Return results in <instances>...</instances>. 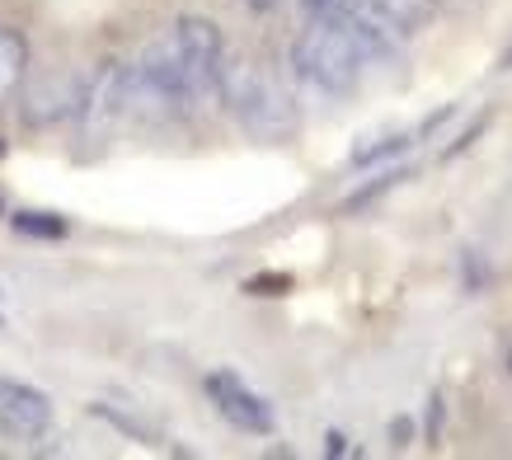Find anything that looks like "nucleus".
I'll list each match as a JSON object with an SVG mask.
<instances>
[{
    "mask_svg": "<svg viewBox=\"0 0 512 460\" xmlns=\"http://www.w3.org/2000/svg\"><path fill=\"white\" fill-rule=\"evenodd\" d=\"M348 5H353V0H301V10L311 19H339Z\"/></svg>",
    "mask_w": 512,
    "mask_h": 460,
    "instance_id": "nucleus-12",
    "label": "nucleus"
},
{
    "mask_svg": "<svg viewBox=\"0 0 512 460\" xmlns=\"http://www.w3.org/2000/svg\"><path fill=\"white\" fill-rule=\"evenodd\" d=\"M409 432H414V428H409V418H400V423H390V442L404 446V442H409Z\"/></svg>",
    "mask_w": 512,
    "mask_h": 460,
    "instance_id": "nucleus-14",
    "label": "nucleus"
},
{
    "mask_svg": "<svg viewBox=\"0 0 512 460\" xmlns=\"http://www.w3.org/2000/svg\"><path fill=\"white\" fill-rule=\"evenodd\" d=\"M24 71H29V38L10 24H0V99L24 80Z\"/></svg>",
    "mask_w": 512,
    "mask_h": 460,
    "instance_id": "nucleus-7",
    "label": "nucleus"
},
{
    "mask_svg": "<svg viewBox=\"0 0 512 460\" xmlns=\"http://www.w3.org/2000/svg\"><path fill=\"white\" fill-rule=\"evenodd\" d=\"M404 179H409V169H386V174H376V184H367V188H362V193H353V198L343 202V212H362V207H367V202H372V198H381L386 188L404 184Z\"/></svg>",
    "mask_w": 512,
    "mask_h": 460,
    "instance_id": "nucleus-10",
    "label": "nucleus"
},
{
    "mask_svg": "<svg viewBox=\"0 0 512 460\" xmlns=\"http://www.w3.org/2000/svg\"><path fill=\"white\" fill-rule=\"evenodd\" d=\"M0 432L10 442H43L52 432V399L29 381L0 376Z\"/></svg>",
    "mask_w": 512,
    "mask_h": 460,
    "instance_id": "nucleus-6",
    "label": "nucleus"
},
{
    "mask_svg": "<svg viewBox=\"0 0 512 460\" xmlns=\"http://www.w3.org/2000/svg\"><path fill=\"white\" fill-rule=\"evenodd\" d=\"M127 113H132V71L123 62H104V71H94L85 80V94H80V132L94 141L109 137L118 118H127Z\"/></svg>",
    "mask_w": 512,
    "mask_h": 460,
    "instance_id": "nucleus-4",
    "label": "nucleus"
},
{
    "mask_svg": "<svg viewBox=\"0 0 512 460\" xmlns=\"http://www.w3.org/2000/svg\"><path fill=\"white\" fill-rule=\"evenodd\" d=\"M348 451V442H343V432H329V456H343Z\"/></svg>",
    "mask_w": 512,
    "mask_h": 460,
    "instance_id": "nucleus-15",
    "label": "nucleus"
},
{
    "mask_svg": "<svg viewBox=\"0 0 512 460\" xmlns=\"http://www.w3.org/2000/svg\"><path fill=\"white\" fill-rule=\"evenodd\" d=\"M10 226H15L19 235H33V240H62L66 235V221L52 212H15Z\"/></svg>",
    "mask_w": 512,
    "mask_h": 460,
    "instance_id": "nucleus-8",
    "label": "nucleus"
},
{
    "mask_svg": "<svg viewBox=\"0 0 512 460\" xmlns=\"http://www.w3.org/2000/svg\"><path fill=\"white\" fill-rule=\"evenodd\" d=\"M0 216H5V202H0Z\"/></svg>",
    "mask_w": 512,
    "mask_h": 460,
    "instance_id": "nucleus-18",
    "label": "nucleus"
},
{
    "mask_svg": "<svg viewBox=\"0 0 512 460\" xmlns=\"http://www.w3.org/2000/svg\"><path fill=\"white\" fill-rule=\"evenodd\" d=\"M221 99L235 113V123L245 127L254 141L264 146H282L301 132V113H296L292 94L278 80L249 62H226L221 71Z\"/></svg>",
    "mask_w": 512,
    "mask_h": 460,
    "instance_id": "nucleus-1",
    "label": "nucleus"
},
{
    "mask_svg": "<svg viewBox=\"0 0 512 460\" xmlns=\"http://www.w3.org/2000/svg\"><path fill=\"white\" fill-rule=\"evenodd\" d=\"M508 62H512V57H508Z\"/></svg>",
    "mask_w": 512,
    "mask_h": 460,
    "instance_id": "nucleus-19",
    "label": "nucleus"
},
{
    "mask_svg": "<svg viewBox=\"0 0 512 460\" xmlns=\"http://www.w3.org/2000/svg\"><path fill=\"white\" fill-rule=\"evenodd\" d=\"M508 371H512V348H508Z\"/></svg>",
    "mask_w": 512,
    "mask_h": 460,
    "instance_id": "nucleus-17",
    "label": "nucleus"
},
{
    "mask_svg": "<svg viewBox=\"0 0 512 460\" xmlns=\"http://www.w3.org/2000/svg\"><path fill=\"white\" fill-rule=\"evenodd\" d=\"M484 277H489V273H484L480 254H470V249H466V287H470V292H480V287H484Z\"/></svg>",
    "mask_w": 512,
    "mask_h": 460,
    "instance_id": "nucleus-13",
    "label": "nucleus"
},
{
    "mask_svg": "<svg viewBox=\"0 0 512 460\" xmlns=\"http://www.w3.org/2000/svg\"><path fill=\"white\" fill-rule=\"evenodd\" d=\"M94 414H99V418H109V423H113L118 432H127V437H137V442H146V446H156V442H160V437H156L151 428H146V423H137L132 414H118L113 404H94Z\"/></svg>",
    "mask_w": 512,
    "mask_h": 460,
    "instance_id": "nucleus-11",
    "label": "nucleus"
},
{
    "mask_svg": "<svg viewBox=\"0 0 512 460\" xmlns=\"http://www.w3.org/2000/svg\"><path fill=\"white\" fill-rule=\"evenodd\" d=\"M409 151V132H390V137H376L372 146H357L353 151V165L367 169V165H381V160H395V155Z\"/></svg>",
    "mask_w": 512,
    "mask_h": 460,
    "instance_id": "nucleus-9",
    "label": "nucleus"
},
{
    "mask_svg": "<svg viewBox=\"0 0 512 460\" xmlns=\"http://www.w3.org/2000/svg\"><path fill=\"white\" fill-rule=\"evenodd\" d=\"M292 66L296 76L306 80L320 94H353L362 80V47L353 43V33L343 29L339 19H311L306 29L296 33L292 43Z\"/></svg>",
    "mask_w": 512,
    "mask_h": 460,
    "instance_id": "nucleus-2",
    "label": "nucleus"
},
{
    "mask_svg": "<svg viewBox=\"0 0 512 460\" xmlns=\"http://www.w3.org/2000/svg\"><path fill=\"white\" fill-rule=\"evenodd\" d=\"M207 399L217 404V414L231 423V428L249 432V437H268V432L278 428V414H273V404H268L254 385H245L235 371H212L207 381H202Z\"/></svg>",
    "mask_w": 512,
    "mask_h": 460,
    "instance_id": "nucleus-5",
    "label": "nucleus"
},
{
    "mask_svg": "<svg viewBox=\"0 0 512 460\" xmlns=\"http://www.w3.org/2000/svg\"><path fill=\"white\" fill-rule=\"evenodd\" d=\"M254 15H268V10H278V0H245Z\"/></svg>",
    "mask_w": 512,
    "mask_h": 460,
    "instance_id": "nucleus-16",
    "label": "nucleus"
},
{
    "mask_svg": "<svg viewBox=\"0 0 512 460\" xmlns=\"http://www.w3.org/2000/svg\"><path fill=\"white\" fill-rule=\"evenodd\" d=\"M174 52L188 85V104L198 108L221 94V71H226V38L207 15H184L174 24Z\"/></svg>",
    "mask_w": 512,
    "mask_h": 460,
    "instance_id": "nucleus-3",
    "label": "nucleus"
}]
</instances>
